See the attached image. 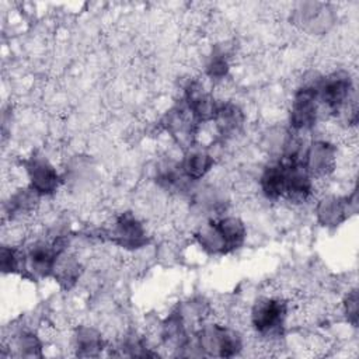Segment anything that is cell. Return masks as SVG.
<instances>
[{"instance_id": "6da1fadb", "label": "cell", "mask_w": 359, "mask_h": 359, "mask_svg": "<svg viewBox=\"0 0 359 359\" xmlns=\"http://www.w3.org/2000/svg\"><path fill=\"white\" fill-rule=\"evenodd\" d=\"M245 237L243 223L236 217H226L205 226L198 238L212 252H229L241 245Z\"/></svg>"}, {"instance_id": "7a4b0ae2", "label": "cell", "mask_w": 359, "mask_h": 359, "mask_svg": "<svg viewBox=\"0 0 359 359\" xmlns=\"http://www.w3.org/2000/svg\"><path fill=\"white\" fill-rule=\"evenodd\" d=\"M352 83L345 72H337L323 79L317 90V100L323 102L328 111L338 112L349 98Z\"/></svg>"}, {"instance_id": "3957f363", "label": "cell", "mask_w": 359, "mask_h": 359, "mask_svg": "<svg viewBox=\"0 0 359 359\" xmlns=\"http://www.w3.org/2000/svg\"><path fill=\"white\" fill-rule=\"evenodd\" d=\"M286 316V304L279 299H262L252 309L251 320L258 332L268 335L280 331Z\"/></svg>"}, {"instance_id": "277c9868", "label": "cell", "mask_w": 359, "mask_h": 359, "mask_svg": "<svg viewBox=\"0 0 359 359\" xmlns=\"http://www.w3.org/2000/svg\"><path fill=\"white\" fill-rule=\"evenodd\" d=\"M318 111V100L316 86L300 88L293 100L290 112V125L296 130L307 129L314 125Z\"/></svg>"}, {"instance_id": "5b68a950", "label": "cell", "mask_w": 359, "mask_h": 359, "mask_svg": "<svg viewBox=\"0 0 359 359\" xmlns=\"http://www.w3.org/2000/svg\"><path fill=\"white\" fill-rule=\"evenodd\" d=\"M28 175L32 189L38 194H50L57 187V174L55 168L43 158L34 157L28 164Z\"/></svg>"}, {"instance_id": "8992f818", "label": "cell", "mask_w": 359, "mask_h": 359, "mask_svg": "<svg viewBox=\"0 0 359 359\" xmlns=\"http://www.w3.org/2000/svg\"><path fill=\"white\" fill-rule=\"evenodd\" d=\"M335 150L331 144L320 142L311 144L310 150L304 154V165L310 174L324 175L332 170Z\"/></svg>"}, {"instance_id": "52a82bcc", "label": "cell", "mask_w": 359, "mask_h": 359, "mask_svg": "<svg viewBox=\"0 0 359 359\" xmlns=\"http://www.w3.org/2000/svg\"><path fill=\"white\" fill-rule=\"evenodd\" d=\"M56 255H57L56 247H50L46 244H36L27 254V265L32 271V273L45 276L52 269H55Z\"/></svg>"}, {"instance_id": "ba28073f", "label": "cell", "mask_w": 359, "mask_h": 359, "mask_svg": "<svg viewBox=\"0 0 359 359\" xmlns=\"http://www.w3.org/2000/svg\"><path fill=\"white\" fill-rule=\"evenodd\" d=\"M143 230L130 215L122 216L116 222L115 237L123 247H137L143 243Z\"/></svg>"}, {"instance_id": "9c48e42d", "label": "cell", "mask_w": 359, "mask_h": 359, "mask_svg": "<svg viewBox=\"0 0 359 359\" xmlns=\"http://www.w3.org/2000/svg\"><path fill=\"white\" fill-rule=\"evenodd\" d=\"M349 212V198H328L318 208V216L324 224H337L345 219Z\"/></svg>"}, {"instance_id": "30bf717a", "label": "cell", "mask_w": 359, "mask_h": 359, "mask_svg": "<svg viewBox=\"0 0 359 359\" xmlns=\"http://www.w3.org/2000/svg\"><path fill=\"white\" fill-rule=\"evenodd\" d=\"M261 188L271 199L283 196V170L280 164L271 165L264 171L261 177Z\"/></svg>"}, {"instance_id": "8fae6325", "label": "cell", "mask_w": 359, "mask_h": 359, "mask_svg": "<svg viewBox=\"0 0 359 359\" xmlns=\"http://www.w3.org/2000/svg\"><path fill=\"white\" fill-rule=\"evenodd\" d=\"M212 164H213V158L210 154L205 151H194L189 156H187V158L184 160L182 170L187 177L198 180L210 170Z\"/></svg>"}, {"instance_id": "7c38bea8", "label": "cell", "mask_w": 359, "mask_h": 359, "mask_svg": "<svg viewBox=\"0 0 359 359\" xmlns=\"http://www.w3.org/2000/svg\"><path fill=\"white\" fill-rule=\"evenodd\" d=\"M241 119H243V116H241L240 109L231 104L219 105L216 115L213 118V121L217 125V129L223 135L236 130L241 125Z\"/></svg>"}, {"instance_id": "4fadbf2b", "label": "cell", "mask_w": 359, "mask_h": 359, "mask_svg": "<svg viewBox=\"0 0 359 359\" xmlns=\"http://www.w3.org/2000/svg\"><path fill=\"white\" fill-rule=\"evenodd\" d=\"M208 72H209L210 77H216V79L223 77V76L226 74V72H227V63H226V60H224L223 57H215V59L210 62V65H209V67H208Z\"/></svg>"}, {"instance_id": "5bb4252c", "label": "cell", "mask_w": 359, "mask_h": 359, "mask_svg": "<svg viewBox=\"0 0 359 359\" xmlns=\"http://www.w3.org/2000/svg\"><path fill=\"white\" fill-rule=\"evenodd\" d=\"M346 314H348V320L355 325L356 324V317H358L356 292H352L351 294H348V299H346Z\"/></svg>"}]
</instances>
